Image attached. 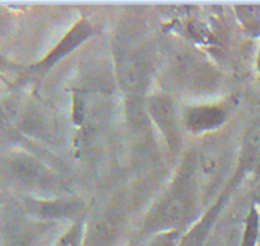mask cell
<instances>
[{
    "instance_id": "ba28073f",
    "label": "cell",
    "mask_w": 260,
    "mask_h": 246,
    "mask_svg": "<svg viewBox=\"0 0 260 246\" xmlns=\"http://www.w3.org/2000/svg\"><path fill=\"white\" fill-rule=\"evenodd\" d=\"M226 198L227 194L222 195V197L214 203V205H212V207L207 210L206 214L192 226L191 230L182 237V240L180 241V243H177V246H203L204 241L207 240V236H208L214 221L218 217L219 210L223 207V203L224 200H226Z\"/></svg>"
},
{
    "instance_id": "30bf717a",
    "label": "cell",
    "mask_w": 260,
    "mask_h": 246,
    "mask_svg": "<svg viewBox=\"0 0 260 246\" xmlns=\"http://www.w3.org/2000/svg\"><path fill=\"white\" fill-rule=\"evenodd\" d=\"M259 223L260 217L256 207H252L247 214L246 222H245L244 235H242L241 246H255L259 236Z\"/></svg>"
},
{
    "instance_id": "52a82bcc",
    "label": "cell",
    "mask_w": 260,
    "mask_h": 246,
    "mask_svg": "<svg viewBox=\"0 0 260 246\" xmlns=\"http://www.w3.org/2000/svg\"><path fill=\"white\" fill-rule=\"evenodd\" d=\"M119 236V221L114 214L94 221L84 233L82 246H114Z\"/></svg>"
},
{
    "instance_id": "8fae6325",
    "label": "cell",
    "mask_w": 260,
    "mask_h": 246,
    "mask_svg": "<svg viewBox=\"0 0 260 246\" xmlns=\"http://www.w3.org/2000/svg\"><path fill=\"white\" fill-rule=\"evenodd\" d=\"M83 223L77 222L62 233L55 246H82L83 245Z\"/></svg>"
},
{
    "instance_id": "3957f363",
    "label": "cell",
    "mask_w": 260,
    "mask_h": 246,
    "mask_svg": "<svg viewBox=\"0 0 260 246\" xmlns=\"http://www.w3.org/2000/svg\"><path fill=\"white\" fill-rule=\"evenodd\" d=\"M148 111L156 127L165 137L167 145L171 150H177L180 145L179 124L174 102L169 96L154 95L148 104Z\"/></svg>"
},
{
    "instance_id": "8992f818",
    "label": "cell",
    "mask_w": 260,
    "mask_h": 246,
    "mask_svg": "<svg viewBox=\"0 0 260 246\" xmlns=\"http://www.w3.org/2000/svg\"><path fill=\"white\" fill-rule=\"evenodd\" d=\"M91 35L92 27L89 26L86 21H79L78 23L74 24L73 28H72L68 34L62 37V40L59 42V45L45 57V60L41 63V65L46 68L54 65L55 63L59 62L60 59L67 56L69 52L73 51L78 45H81L82 42L86 41Z\"/></svg>"
},
{
    "instance_id": "4fadbf2b",
    "label": "cell",
    "mask_w": 260,
    "mask_h": 246,
    "mask_svg": "<svg viewBox=\"0 0 260 246\" xmlns=\"http://www.w3.org/2000/svg\"><path fill=\"white\" fill-rule=\"evenodd\" d=\"M4 65V59L2 57V55H0V67H3Z\"/></svg>"
},
{
    "instance_id": "6da1fadb",
    "label": "cell",
    "mask_w": 260,
    "mask_h": 246,
    "mask_svg": "<svg viewBox=\"0 0 260 246\" xmlns=\"http://www.w3.org/2000/svg\"><path fill=\"white\" fill-rule=\"evenodd\" d=\"M198 193L192 158H187L169 192L147 217V230L166 232L189 221L195 213Z\"/></svg>"
},
{
    "instance_id": "9c48e42d",
    "label": "cell",
    "mask_w": 260,
    "mask_h": 246,
    "mask_svg": "<svg viewBox=\"0 0 260 246\" xmlns=\"http://www.w3.org/2000/svg\"><path fill=\"white\" fill-rule=\"evenodd\" d=\"M81 203L76 199H61V200H31L28 203V209L35 214L42 218H61L72 216L78 212Z\"/></svg>"
},
{
    "instance_id": "277c9868",
    "label": "cell",
    "mask_w": 260,
    "mask_h": 246,
    "mask_svg": "<svg viewBox=\"0 0 260 246\" xmlns=\"http://www.w3.org/2000/svg\"><path fill=\"white\" fill-rule=\"evenodd\" d=\"M177 77L181 83L189 88L204 89L214 83L216 73L207 64L197 56H182L177 62Z\"/></svg>"
},
{
    "instance_id": "7a4b0ae2",
    "label": "cell",
    "mask_w": 260,
    "mask_h": 246,
    "mask_svg": "<svg viewBox=\"0 0 260 246\" xmlns=\"http://www.w3.org/2000/svg\"><path fill=\"white\" fill-rule=\"evenodd\" d=\"M116 73L120 87L130 96L144 92L148 80L147 63L141 54L136 51H121L117 54Z\"/></svg>"
},
{
    "instance_id": "7c38bea8",
    "label": "cell",
    "mask_w": 260,
    "mask_h": 246,
    "mask_svg": "<svg viewBox=\"0 0 260 246\" xmlns=\"http://www.w3.org/2000/svg\"><path fill=\"white\" fill-rule=\"evenodd\" d=\"M177 238L176 231H166L159 233L151 246H177Z\"/></svg>"
},
{
    "instance_id": "5b68a950",
    "label": "cell",
    "mask_w": 260,
    "mask_h": 246,
    "mask_svg": "<svg viewBox=\"0 0 260 246\" xmlns=\"http://www.w3.org/2000/svg\"><path fill=\"white\" fill-rule=\"evenodd\" d=\"M226 121V112L222 107L213 105H199L189 109L185 124L192 133H206L217 129Z\"/></svg>"
},
{
    "instance_id": "5bb4252c",
    "label": "cell",
    "mask_w": 260,
    "mask_h": 246,
    "mask_svg": "<svg viewBox=\"0 0 260 246\" xmlns=\"http://www.w3.org/2000/svg\"><path fill=\"white\" fill-rule=\"evenodd\" d=\"M257 67H259V74H260V51H259V59H257Z\"/></svg>"
}]
</instances>
